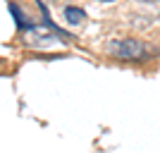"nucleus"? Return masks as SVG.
<instances>
[{
    "mask_svg": "<svg viewBox=\"0 0 160 153\" xmlns=\"http://www.w3.org/2000/svg\"><path fill=\"white\" fill-rule=\"evenodd\" d=\"M105 50L117 60H127V62H143L151 55H158V48L146 43L141 38H117L110 41L105 46Z\"/></svg>",
    "mask_w": 160,
    "mask_h": 153,
    "instance_id": "nucleus-1",
    "label": "nucleus"
},
{
    "mask_svg": "<svg viewBox=\"0 0 160 153\" xmlns=\"http://www.w3.org/2000/svg\"><path fill=\"white\" fill-rule=\"evenodd\" d=\"M55 36H65L58 27H50L48 24H31L27 31H22V43L24 46H36V48H43V46H50L55 41Z\"/></svg>",
    "mask_w": 160,
    "mask_h": 153,
    "instance_id": "nucleus-2",
    "label": "nucleus"
},
{
    "mask_svg": "<svg viewBox=\"0 0 160 153\" xmlns=\"http://www.w3.org/2000/svg\"><path fill=\"white\" fill-rule=\"evenodd\" d=\"M62 14H65V19H67L69 27H81V24L86 22V12H84L81 7H74V5H67Z\"/></svg>",
    "mask_w": 160,
    "mask_h": 153,
    "instance_id": "nucleus-3",
    "label": "nucleus"
}]
</instances>
